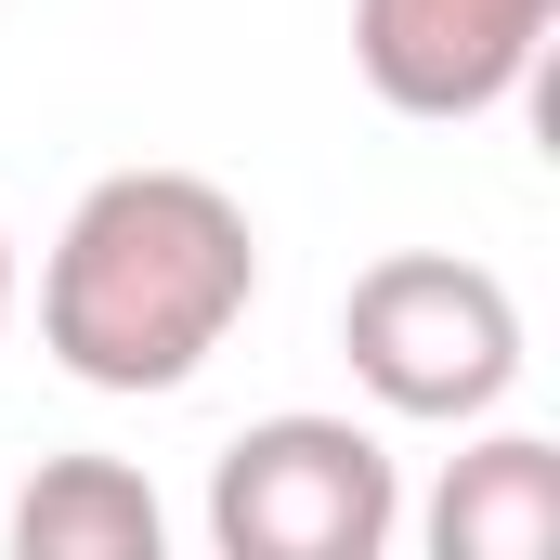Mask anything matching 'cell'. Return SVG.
<instances>
[{
    "label": "cell",
    "mask_w": 560,
    "mask_h": 560,
    "mask_svg": "<svg viewBox=\"0 0 560 560\" xmlns=\"http://www.w3.org/2000/svg\"><path fill=\"white\" fill-rule=\"evenodd\" d=\"M261 300V235L209 170H105L52 261H39V352L79 392H183Z\"/></svg>",
    "instance_id": "cell-1"
},
{
    "label": "cell",
    "mask_w": 560,
    "mask_h": 560,
    "mask_svg": "<svg viewBox=\"0 0 560 560\" xmlns=\"http://www.w3.org/2000/svg\"><path fill=\"white\" fill-rule=\"evenodd\" d=\"M339 352L365 378L378 418H418V430H469L509 405L522 378V300L495 261H456V248H392L365 261L352 300H339Z\"/></svg>",
    "instance_id": "cell-2"
},
{
    "label": "cell",
    "mask_w": 560,
    "mask_h": 560,
    "mask_svg": "<svg viewBox=\"0 0 560 560\" xmlns=\"http://www.w3.org/2000/svg\"><path fill=\"white\" fill-rule=\"evenodd\" d=\"M405 535V482L392 443L352 418H248L209 469V548L222 560H378Z\"/></svg>",
    "instance_id": "cell-3"
},
{
    "label": "cell",
    "mask_w": 560,
    "mask_h": 560,
    "mask_svg": "<svg viewBox=\"0 0 560 560\" xmlns=\"http://www.w3.org/2000/svg\"><path fill=\"white\" fill-rule=\"evenodd\" d=\"M560 0H352V66L392 118H495L548 66Z\"/></svg>",
    "instance_id": "cell-4"
},
{
    "label": "cell",
    "mask_w": 560,
    "mask_h": 560,
    "mask_svg": "<svg viewBox=\"0 0 560 560\" xmlns=\"http://www.w3.org/2000/svg\"><path fill=\"white\" fill-rule=\"evenodd\" d=\"M548 548H560V443L482 430L430 495V560H548Z\"/></svg>",
    "instance_id": "cell-5"
},
{
    "label": "cell",
    "mask_w": 560,
    "mask_h": 560,
    "mask_svg": "<svg viewBox=\"0 0 560 560\" xmlns=\"http://www.w3.org/2000/svg\"><path fill=\"white\" fill-rule=\"evenodd\" d=\"M156 548H170V509L118 456H52L13 495V560H156Z\"/></svg>",
    "instance_id": "cell-6"
},
{
    "label": "cell",
    "mask_w": 560,
    "mask_h": 560,
    "mask_svg": "<svg viewBox=\"0 0 560 560\" xmlns=\"http://www.w3.org/2000/svg\"><path fill=\"white\" fill-rule=\"evenodd\" d=\"M0 326H13V235H0Z\"/></svg>",
    "instance_id": "cell-7"
}]
</instances>
